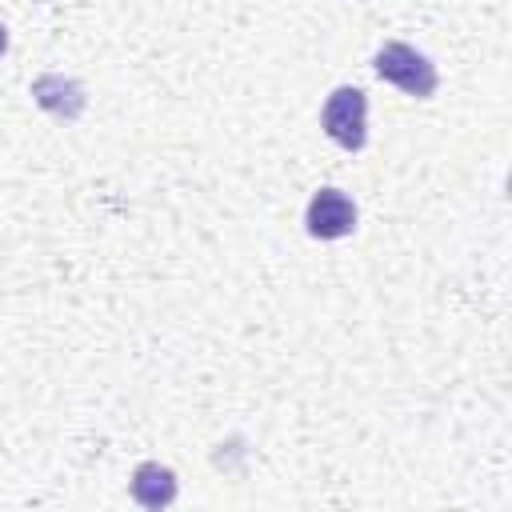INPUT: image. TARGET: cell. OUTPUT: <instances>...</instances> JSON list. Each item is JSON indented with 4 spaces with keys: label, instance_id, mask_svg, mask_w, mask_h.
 Segmentation results:
<instances>
[{
    "label": "cell",
    "instance_id": "3957f363",
    "mask_svg": "<svg viewBox=\"0 0 512 512\" xmlns=\"http://www.w3.org/2000/svg\"><path fill=\"white\" fill-rule=\"evenodd\" d=\"M304 228H308L312 240H340V236H348L356 228V204L340 188H320L308 200Z\"/></svg>",
    "mask_w": 512,
    "mask_h": 512
},
{
    "label": "cell",
    "instance_id": "7a4b0ae2",
    "mask_svg": "<svg viewBox=\"0 0 512 512\" xmlns=\"http://www.w3.org/2000/svg\"><path fill=\"white\" fill-rule=\"evenodd\" d=\"M320 128L344 152H360L368 144V96L352 84L332 88L324 108H320Z\"/></svg>",
    "mask_w": 512,
    "mask_h": 512
},
{
    "label": "cell",
    "instance_id": "8992f818",
    "mask_svg": "<svg viewBox=\"0 0 512 512\" xmlns=\"http://www.w3.org/2000/svg\"><path fill=\"white\" fill-rule=\"evenodd\" d=\"M4 48H8V32H4V24H0V56H4Z\"/></svg>",
    "mask_w": 512,
    "mask_h": 512
},
{
    "label": "cell",
    "instance_id": "6da1fadb",
    "mask_svg": "<svg viewBox=\"0 0 512 512\" xmlns=\"http://www.w3.org/2000/svg\"><path fill=\"white\" fill-rule=\"evenodd\" d=\"M372 68H376V76L384 84H396L404 96H416V100H428L436 92V84H440L436 64L424 52H416L412 44H404V40L380 44L376 56H372Z\"/></svg>",
    "mask_w": 512,
    "mask_h": 512
},
{
    "label": "cell",
    "instance_id": "277c9868",
    "mask_svg": "<svg viewBox=\"0 0 512 512\" xmlns=\"http://www.w3.org/2000/svg\"><path fill=\"white\" fill-rule=\"evenodd\" d=\"M32 100L44 108V112H52L56 120H64V124H72V120H80V112H84V104H88V96H84V88H80V80H72V76H60V72H40L36 80H32Z\"/></svg>",
    "mask_w": 512,
    "mask_h": 512
},
{
    "label": "cell",
    "instance_id": "5b68a950",
    "mask_svg": "<svg viewBox=\"0 0 512 512\" xmlns=\"http://www.w3.org/2000/svg\"><path fill=\"white\" fill-rule=\"evenodd\" d=\"M132 500L140 508H152V512L156 508H168L176 500V472L164 468V464H156V460L136 464V472H132Z\"/></svg>",
    "mask_w": 512,
    "mask_h": 512
}]
</instances>
